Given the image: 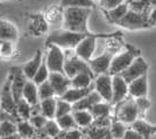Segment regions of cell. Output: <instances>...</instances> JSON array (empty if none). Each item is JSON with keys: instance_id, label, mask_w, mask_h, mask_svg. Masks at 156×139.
I'll return each instance as SVG.
<instances>
[{"instance_id": "6da1fadb", "label": "cell", "mask_w": 156, "mask_h": 139, "mask_svg": "<svg viewBox=\"0 0 156 139\" xmlns=\"http://www.w3.org/2000/svg\"><path fill=\"white\" fill-rule=\"evenodd\" d=\"M91 9L84 7L63 8V28L78 33H90L87 29V20Z\"/></svg>"}, {"instance_id": "7a4b0ae2", "label": "cell", "mask_w": 156, "mask_h": 139, "mask_svg": "<svg viewBox=\"0 0 156 139\" xmlns=\"http://www.w3.org/2000/svg\"><path fill=\"white\" fill-rule=\"evenodd\" d=\"M92 33H78L72 32L69 29H59L52 32L46 41V47L50 45H56L61 47L62 49H75L78 46V43L84 40L86 36H89Z\"/></svg>"}, {"instance_id": "3957f363", "label": "cell", "mask_w": 156, "mask_h": 139, "mask_svg": "<svg viewBox=\"0 0 156 139\" xmlns=\"http://www.w3.org/2000/svg\"><path fill=\"white\" fill-rule=\"evenodd\" d=\"M137 56H141V50L136 47H134L133 45L126 43L124 50H120V53L114 55V57L112 60V63H111L108 74L112 76L121 74L125 69H127L132 64V62L136 59Z\"/></svg>"}, {"instance_id": "277c9868", "label": "cell", "mask_w": 156, "mask_h": 139, "mask_svg": "<svg viewBox=\"0 0 156 139\" xmlns=\"http://www.w3.org/2000/svg\"><path fill=\"white\" fill-rule=\"evenodd\" d=\"M117 25L126 29H130V31L144 29V28L150 27L148 22V14L146 12H136L130 8L124 18L118 21Z\"/></svg>"}, {"instance_id": "5b68a950", "label": "cell", "mask_w": 156, "mask_h": 139, "mask_svg": "<svg viewBox=\"0 0 156 139\" xmlns=\"http://www.w3.org/2000/svg\"><path fill=\"white\" fill-rule=\"evenodd\" d=\"M79 73H87L96 76L92 71L90 64L83 59H80L79 56H77L75 52L72 55H69V56L65 54L64 74L69 79H72L73 76H76Z\"/></svg>"}, {"instance_id": "8992f818", "label": "cell", "mask_w": 156, "mask_h": 139, "mask_svg": "<svg viewBox=\"0 0 156 139\" xmlns=\"http://www.w3.org/2000/svg\"><path fill=\"white\" fill-rule=\"evenodd\" d=\"M117 105L118 108L117 112H115V117H117L118 120L122 122L125 124H132L139 118L140 111L137 109L134 98L130 97L129 99H125Z\"/></svg>"}, {"instance_id": "52a82bcc", "label": "cell", "mask_w": 156, "mask_h": 139, "mask_svg": "<svg viewBox=\"0 0 156 139\" xmlns=\"http://www.w3.org/2000/svg\"><path fill=\"white\" fill-rule=\"evenodd\" d=\"M46 48L47 55L44 59L49 70L51 73H64L65 53L63 49L56 45H50Z\"/></svg>"}, {"instance_id": "ba28073f", "label": "cell", "mask_w": 156, "mask_h": 139, "mask_svg": "<svg viewBox=\"0 0 156 139\" xmlns=\"http://www.w3.org/2000/svg\"><path fill=\"white\" fill-rule=\"evenodd\" d=\"M0 108L2 111H6L19 117L18 110H16V102L14 99L13 91H12V75L8 74L5 84L1 89L0 93ZM20 118V117H19Z\"/></svg>"}, {"instance_id": "9c48e42d", "label": "cell", "mask_w": 156, "mask_h": 139, "mask_svg": "<svg viewBox=\"0 0 156 139\" xmlns=\"http://www.w3.org/2000/svg\"><path fill=\"white\" fill-rule=\"evenodd\" d=\"M94 90L105 102L112 104L113 98V76L108 73L100 74L94 79Z\"/></svg>"}, {"instance_id": "30bf717a", "label": "cell", "mask_w": 156, "mask_h": 139, "mask_svg": "<svg viewBox=\"0 0 156 139\" xmlns=\"http://www.w3.org/2000/svg\"><path fill=\"white\" fill-rule=\"evenodd\" d=\"M147 71H148V63L144 61L142 56H137L132 62V64L127 69H125L120 75L124 77L127 83H130L132 81L139 79L143 75H147Z\"/></svg>"}, {"instance_id": "8fae6325", "label": "cell", "mask_w": 156, "mask_h": 139, "mask_svg": "<svg viewBox=\"0 0 156 139\" xmlns=\"http://www.w3.org/2000/svg\"><path fill=\"white\" fill-rule=\"evenodd\" d=\"M115 54H118V53L112 52L110 49H106L101 55H99L97 57L90 60L87 63L91 67L93 74H94L96 76H98V75H100V74L108 73L111 63H112V60H113Z\"/></svg>"}, {"instance_id": "7c38bea8", "label": "cell", "mask_w": 156, "mask_h": 139, "mask_svg": "<svg viewBox=\"0 0 156 139\" xmlns=\"http://www.w3.org/2000/svg\"><path fill=\"white\" fill-rule=\"evenodd\" d=\"M9 74L12 75V91H13L14 99L18 103L22 98V91L28 79L23 73L22 67H12L9 69Z\"/></svg>"}, {"instance_id": "4fadbf2b", "label": "cell", "mask_w": 156, "mask_h": 139, "mask_svg": "<svg viewBox=\"0 0 156 139\" xmlns=\"http://www.w3.org/2000/svg\"><path fill=\"white\" fill-rule=\"evenodd\" d=\"M128 96V83L120 75H113V98L112 105H117Z\"/></svg>"}, {"instance_id": "5bb4252c", "label": "cell", "mask_w": 156, "mask_h": 139, "mask_svg": "<svg viewBox=\"0 0 156 139\" xmlns=\"http://www.w3.org/2000/svg\"><path fill=\"white\" fill-rule=\"evenodd\" d=\"M49 82L51 83L55 95L57 97H61L71 86V79H69L64 73H51L50 71Z\"/></svg>"}, {"instance_id": "9a60e30c", "label": "cell", "mask_w": 156, "mask_h": 139, "mask_svg": "<svg viewBox=\"0 0 156 139\" xmlns=\"http://www.w3.org/2000/svg\"><path fill=\"white\" fill-rule=\"evenodd\" d=\"M148 93V77L143 75L128 83V96L132 98L146 97Z\"/></svg>"}, {"instance_id": "2e32d148", "label": "cell", "mask_w": 156, "mask_h": 139, "mask_svg": "<svg viewBox=\"0 0 156 139\" xmlns=\"http://www.w3.org/2000/svg\"><path fill=\"white\" fill-rule=\"evenodd\" d=\"M93 89H94V83L91 86L84 88V89H78V88H72V86H70L59 98L64 99V101L71 103V104H75L76 102L80 101L82 98H84L85 96H87Z\"/></svg>"}, {"instance_id": "e0dca14e", "label": "cell", "mask_w": 156, "mask_h": 139, "mask_svg": "<svg viewBox=\"0 0 156 139\" xmlns=\"http://www.w3.org/2000/svg\"><path fill=\"white\" fill-rule=\"evenodd\" d=\"M19 39V32L12 22L0 19V41L15 42Z\"/></svg>"}, {"instance_id": "ac0fdd59", "label": "cell", "mask_w": 156, "mask_h": 139, "mask_svg": "<svg viewBox=\"0 0 156 139\" xmlns=\"http://www.w3.org/2000/svg\"><path fill=\"white\" fill-rule=\"evenodd\" d=\"M104 99L101 98V96L93 89L91 93L87 96H85L84 98L76 102L75 104H72V109L73 110H90L94 104H97L99 102H103Z\"/></svg>"}, {"instance_id": "d6986e66", "label": "cell", "mask_w": 156, "mask_h": 139, "mask_svg": "<svg viewBox=\"0 0 156 139\" xmlns=\"http://www.w3.org/2000/svg\"><path fill=\"white\" fill-rule=\"evenodd\" d=\"M22 98L26 99L32 106L37 105L40 103L39 86H36L33 79H28L27 81L26 86L23 88V91H22Z\"/></svg>"}, {"instance_id": "ffe728a7", "label": "cell", "mask_w": 156, "mask_h": 139, "mask_svg": "<svg viewBox=\"0 0 156 139\" xmlns=\"http://www.w3.org/2000/svg\"><path fill=\"white\" fill-rule=\"evenodd\" d=\"M42 52L41 50H37L36 54L34 55V57L32 60H29L27 63H25V66L22 67L23 69V73L26 75V77L28 79H33L35 74L37 73V70L40 69V67L42 64Z\"/></svg>"}, {"instance_id": "44dd1931", "label": "cell", "mask_w": 156, "mask_h": 139, "mask_svg": "<svg viewBox=\"0 0 156 139\" xmlns=\"http://www.w3.org/2000/svg\"><path fill=\"white\" fill-rule=\"evenodd\" d=\"M72 116L77 123V126L83 129L90 127L94 122V117L90 110H73Z\"/></svg>"}, {"instance_id": "7402d4cb", "label": "cell", "mask_w": 156, "mask_h": 139, "mask_svg": "<svg viewBox=\"0 0 156 139\" xmlns=\"http://www.w3.org/2000/svg\"><path fill=\"white\" fill-rule=\"evenodd\" d=\"M56 106L57 99H55L54 97L40 101V111L48 119L56 118Z\"/></svg>"}, {"instance_id": "603a6c76", "label": "cell", "mask_w": 156, "mask_h": 139, "mask_svg": "<svg viewBox=\"0 0 156 139\" xmlns=\"http://www.w3.org/2000/svg\"><path fill=\"white\" fill-rule=\"evenodd\" d=\"M130 127H133V129L136 130L140 134H142L144 139H149L151 136L156 134V126L150 125L149 123L144 122L142 119L137 118L134 123L130 124Z\"/></svg>"}, {"instance_id": "cb8c5ba5", "label": "cell", "mask_w": 156, "mask_h": 139, "mask_svg": "<svg viewBox=\"0 0 156 139\" xmlns=\"http://www.w3.org/2000/svg\"><path fill=\"white\" fill-rule=\"evenodd\" d=\"M94 79H96V76H93L91 74L79 73L71 79V86L72 88H78V89L89 88V86H91L93 84L92 81Z\"/></svg>"}, {"instance_id": "d4e9b609", "label": "cell", "mask_w": 156, "mask_h": 139, "mask_svg": "<svg viewBox=\"0 0 156 139\" xmlns=\"http://www.w3.org/2000/svg\"><path fill=\"white\" fill-rule=\"evenodd\" d=\"M86 131L89 139H113L111 134L110 127H97V126H90Z\"/></svg>"}, {"instance_id": "484cf974", "label": "cell", "mask_w": 156, "mask_h": 139, "mask_svg": "<svg viewBox=\"0 0 156 139\" xmlns=\"http://www.w3.org/2000/svg\"><path fill=\"white\" fill-rule=\"evenodd\" d=\"M111 103H107V102H99L97 104L92 106L90 109L91 113L93 115L94 119L97 118H105V117H110L111 113Z\"/></svg>"}, {"instance_id": "4316f807", "label": "cell", "mask_w": 156, "mask_h": 139, "mask_svg": "<svg viewBox=\"0 0 156 139\" xmlns=\"http://www.w3.org/2000/svg\"><path fill=\"white\" fill-rule=\"evenodd\" d=\"M128 11H129V5L127 2H124V4L114 7V8H112L110 11H106V12H107V15H108L111 21L117 24L119 20H121L127 14Z\"/></svg>"}, {"instance_id": "83f0119b", "label": "cell", "mask_w": 156, "mask_h": 139, "mask_svg": "<svg viewBox=\"0 0 156 139\" xmlns=\"http://www.w3.org/2000/svg\"><path fill=\"white\" fill-rule=\"evenodd\" d=\"M35 127L33 126V124L28 120H20L18 122V133L21 136L22 139H30L35 136Z\"/></svg>"}, {"instance_id": "f1b7e54d", "label": "cell", "mask_w": 156, "mask_h": 139, "mask_svg": "<svg viewBox=\"0 0 156 139\" xmlns=\"http://www.w3.org/2000/svg\"><path fill=\"white\" fill-rule=\"evenodd\" d=\"M111 134H112V138L113 139H122L124 137L125 132H126V130L128 129L125 123L122 122H120V120H118V119H114V120H112V123H111Z\"/></svg>"}, {"instance_id": "f546056e", "label": "cell", "mask_w": 156, "mask_h": 139, "mask_svg": "<svg viewBox=\"0 0 156 139\" xmlns=\"http://www.w3.org/2000/svg\"><path fill=\"white\" fill-rule=\"evenodd\" d=\"M56 122H57V124L59 125L62 131H68V130L77 127V123H76V120H75L73 116H72V112L56 118Z\"/></svg>"}, {"instance_id": "4dcf8cb0", "label": "cell", "mask_w": 156, "mask_h": 139, "mask_svg": "<svg viewBox=\"0 0 156 139\" xmlns=\"http://www.w3.org/2000/svg\"><path fill=\"white\" fill-rule=\"evenodd\" d=\"M49 74H50V70H49V68L47 66L46 59H43L42 60V64H41L40 69L37 70V73L35 74L33 81L35 82L36 86H40V84H42L43 82H46V81L49 79Z\"/></svg>"}, {"instance_id": "1f68e13d", "label": "cell", "mask_w": 156, "mask_h": 139, "mask_svg": "<svg viewBox=\"0 0 156 139\" xmlns=\"http://www.w3.org/2000/svg\"><path fill=\"white\" fill-rule=\"evenodd\" d=\"M32 108L33 106L27 102L26 99L21 98L16 103V110H18V115L21 119H25V120H28V119L32 117Z\"/></svg>"}, {"instance_id": "d6a6232c", "label": "cell", "mask_w": 156, "mask_h": 139, "mask_svg": "<svg viewBox=\"0 0 156 139\" xmlns=\"http://www.w3.org/2000/svg\"><path fill=\"white\" fill-rule=\"evenodd\" d=\"M61 8L66 7H84V8H93V0H61Z\"/></svg>"}, {"instance_id": "836d02e7", "label": "cell", "mask_w": 156, "mask_h": 139, "mask_svg": "<svg viewBox=\"0 0 156 139\" xmlns=\"http://www.w3.org/2000/svg\"><path fill=\"white\" fill-rule=\"evenodd\" d=\"M18 133V124L12 120H1L0 122V138Z\"/></svg>"}, {"instance_id": "e575fe53", "label": "cell", "mask_w": 156, "mask_h": 139, "mask_svg": "<svg viewBox=\"0 0 156 139\" xmlns=\"http://www.w3.org/2000/svg\"><path fill=\"white\" fill-rule=\"evenodd\" d=\"M40 131H43V132L46 133L47 137H49V138H55V137H57L59 133H61L62 130H61V127H59V125L57 124L56 120L48 119L44 127L42 130H40Z\"/></svg>"}, {"instance_id": "d590c367", "label": "cell", "mask_w": 156, "mask_h": 139, "mask_svg": "<svg viewBox=\"0 0 156 139\" xmlns=\"http://www.w3.org/2000/svg\"><path fill=\"white\" fill-rule=\"evenodd\" d=\"M56 96L55 95V91H54V88H52L51 83L49 82V79L43 82L42 84L39 86V98L40 101L46 98H50V97H54Z\"/></svg>"}, {"instance_id": "8d00e7d4", "label": "cell", "mask_w": 156, "mask_h": 139, "mask_svg": "<svg viewBox=\"0 0 156 139\" xmlns=\"http://www.w3.org/2000/svg\"><path fill=\"white\" fill-rule=\"evenodd\" d=\"M73 111L72 109V104L66 102L64 99L59 98L57 99V106H56V118L58 117H62L64 115H68V113H71Z\"/></svg>"}, {"instance_id": "74e56055", "label": "cell", "mask_w": 156, "mask_h": 139, "mask_svg": "<svg viewBox=\"0 0 156 139\" xmlns=\"http://www.w3.org/2000/svg\"><path fill=\"white\" fill-rule=\"evenodd\" d=\"M47 120H48V118L47 117H44L42 113H36V115H33L32 117L29 118V122L33 124V126L36 129V130H42L43 127H44V125H46Z\"/></svg>"}, {"instance_id": "f35d334b", "label": "cell", "mask_w": 156, "mask_h": 139, "mask_svg": "<svg viewBox=\"0 0 156 139\" xmlns=\"http://www.w3.org/2000/svg\"><path fill=\"white\" fill-rule=\"evenodd\" d=\"M32 27L36 32H46L48 29V21L43 16H34V22L32 24Z\"/></svg>"}, {"instance_id": "ab89813d", "label": "cell", "mask_w": 156, "mask_h": 139, "mask_svg": "<svg viewBox=\"0 0 156 139\" xmlns=\"http://www.w3.org/2000/svg\"><path fill=\"white\" fill-rule=\"evenodd\" d=\"M46 20L48 21V24L50 22V24H55V22H57L61 18H63V12L61 13V9H57L56 7H52L50 8L46 14Z\"/></svg>"}, {"instance_id": "60d3db41", "label": "cell", "mask_w": 156, "mask_h": 139, "mask_svg": "<svg viewBox=\"0 0 156 139\" xmlns=\"http://www.w3.org/2000/svg\"><path fill=\"white\" fill-rule=\"evenodd\" d=\"M14 53V42L12 41H1L0 55L2 57H11Z\"/></svg>"}, {"instance_id": "b9f144b4", "label": "cell", "mask_w": 156, "mask_h": 139, "mask_svg": "<svg viewBox=\"0 0 156 139\" xmlns=\"http://www.w3.org/2000/svg\"><path fill=\"white\" fill-rule=\"evenodd\" d=\"M134 101H135V103H136V106H137V109H139V111H140V115H143V113L146 112L150 106H151V102L147 98V96H146V97L134 98Z\"/></svg>"}, {"instance_id": "7bdbcfd3", "label": "cell", "mask_w": 156, "mask_h": 139, "mask_svg": "<svg viewBox=\"0 0 156 139\" xmlns=\"http://www.w3.org/2000/svg\"><path fill=\"white\" fill-rule=\"evenodd\" d=\"M98 2H99V5L103 7L105 11H110L112 8L124 4L125 0H98Z\"/></svg>"}, {"instance_id": "ee69618b", "label": "cell", "mask_w": 156, "mask_h": 139, "mask_svg": "<svg viewBox=\"0 0 156 139\" xmlns=\"http://www.w3.org/2000/svg\"><path fill=\"white\" fill-rule=\"evenodd\" d=\"M83 132L78 129H71V130H68L64 131V136L63 139H83Z\"/></svg>"}, {"instance_id": "f6af8a7d", "label": "cell", "mask_w": 156, "mask_h": 139, "mask_svg": "<svg viewBox=\"0 0 156 139\" xmlns=\"http://www.w3.org/2000/svg\"><path fill=\"white\" fill-rule=\"evenodd\" d=\"M122 139H144L142 134L137 132L136 130H134L133 127H128L125 132Z\"/></svg>"}, {"instance_id": "bcb514c9", "label": "cell", "mask_w": 156, "mask_h": 139, "mask_svg": "<svg viewBox=\"0 0 156 139\" xmlns=\"http://www.w3.org/2000/svg\"><path fill=\"white\" fill-rule=\"evenodd\" d=\"M148 22L149 26H156V7H154L149 13H148Z\"/></svg>"}, {"instance_id": "7dc6e473", "label": "cell", "mask_w": 156, "mask_h": 139, "mask_svg": "<svg viewBox=\"0 0 156 139\" xmlns=\"http://www.w3.org/2000/svg\"><path fill=\"white\" fill-rule=\"evenodd\" d=\"M0 139H22L21 136L19 133H15V134H12V136H7V137H1Z\"/></svg>"}, {"instance_id": "c3c4849f", "label": "cell", "mask_w": 156, "mask_h": 139, "mask_svg": "<svg viewBox=\"0 0 156 139\" xmlns=\"http://www.w3.org/2000/svg\"><path fill=\"white\" fill-rule=\"evenodd\" d=\"M0 50H1V41H0Z\"/></svg>"}, {"instance_id": "681fc988", "label": "cell", "mask_w": 156, "mask_h": 139, "mask_svg": "<svg viewBox=\"0 0 156 139\" xmlns=\"http://www.w3.org/2000/svg\"><path fill=\"white\" fill-rule=\"evenodd\" d=\"M30 139H39V138H34V137H33V138H30Z\"/></svg>"}]
</instances>
